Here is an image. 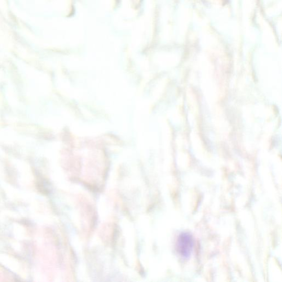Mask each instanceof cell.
<instances>
[{"instance_id":"cell-1","label":"cell","mask_w":282,"mask_h":282,"mask_svg":"<svg viewBox=\"0 0 282 282\" xmlns=\"http://www.w3.org/2000/svg\"><path fill=\"white\" fill-rule=\"evenodd\" d=\"M194 246L192 235L188 232H183L179 235L176 241V251L184 258L190 257Z\"/></svg>"}]
</instances>
